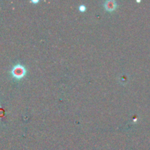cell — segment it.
<instances>
[{
	"label": "cell",
	"instance_id": "obj_1",
	"mask_svg": "<svg viewBox=\"0 0 150 150\" xmlns=\"http://www.w3.org/2000/svg\"><path fill=\"white\" fill-rule=\"evenodd\" d=\"M26 74V67L21 64H17L13 66L11 70V75L16 79H23Z\"/></svg>",
	"mask_w": 150,
	"mask_h": 150
},
{
	"label": "cell",
	"instance_id": "obj_2",
	"mask_svg": "<svg viewBox=\"0 0 150 150\" xmlns=\"http://www.w3.org/2000/svg\"><path fill=\"white\" fill-rule=\"evenodd\" d=\"M104 8L108 12H112L117 8V2L114 0H107L103 3Z\"/></svg>",
	"mask_w": 150,
	"mask_h": 150
},
{
	"label": "cell",
	"instance_id": "obj_3",
	"mask_svg": "<svg viewBox=\"0 0 150 150\" xmlns=\"http://www.w3.org/2000/svg\"><path fill=\"white\" fill-rule=\"evenodd\" d=\"M79 11L83 13V12L86 11V5H84V4H80V5L79 6Z\"/></svg>",
	"mask_w": 150,
	"mask_h": 150
},
{
	"label": "cell",
	"instance_id": "obj_4",
	"mask_svg": "<svg viewBox=\"0 0 150 150\" xmlns=\"http://www.w3.org/2000/svg\"><path fill=\"white\" fill-rule=\"evenodd\" d=\"M31 1H32V3H38V2H39V0H37V1H34V0H32Z\"/></svg>",
	"mask_w": 150,
	"mask_h": 150
}]
</instances>
